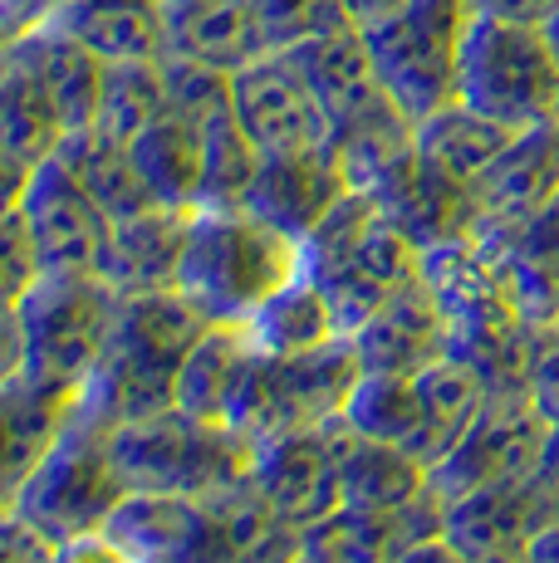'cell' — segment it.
Listing matches in <instances>:
<instances>
[{"label":"cell","instance_id":"cell-32","mask_svg":"<svg viewBox=\"0 0 559 563\" xmlns=\"http://www.w3.org/2000/svg\"><path fill=\"white\" fill-rule=\"evenodd\" d=\"M245 333H251L255 349L271 353V358H295V353H315V349H325V343L343 339L325 289L309 275H295L285 289H275V295L245 319Z\"/></svg>","mask_w":559,"mask_h":563},{"label":"cell","instance_id":"cell-47","mask_svg":"<svg viewBox=\"0 0 559 563\" xmlns=\"http://www.w3.org/2000/svg\"><path fill=\"white\" fill-rule=\"evenodd\" d=\"M393 563H467V559H461L457 549H451L447 539L437 534V539H423V544H413L407 554H397Z\"/></svg>","mask_w":559,"mask_h":563},{"label":"cell","instance_id":"cell-54","mask_svg":"<svg viewBox=\"0 0 559 563\" xmlns=\"http://www.w3.org/2000/svg\"><path fill=\"white\" fill-rule=\"evenodd\" d=\"M0 510H6V505H0Z\"/></svg>","mask_w":559,"mask_h":563},{"label":"cell","instance_id":"cell-36","mask_svg":"<svg viewBox=\"0 0 559 563\" xmlns=\"http://www.w3.org/2000/svg\"><path fill=\"white\" fill-rule=\"evenodd\" d=\"M261 153L241 133L235 113L226 108L211 123H201V197L197 206H241L245 187H251Z\"/></svg>","mask_w":559,"mask_h":563},{"label":"cell","instance_id":"cell-17","mask_svg":"<svg viewBox=\"0 0 559 563\" xmlns=\"http://www.w3.org/2000/svg\"><path fill=\"white\" fill-rule=\"evenodd\" d=\"M343 191H349V181H343V172H339L335 147L325 143V147H305V153L261 157L241 206L251 216H261V221H271L275 231L305 241Z\"/></svg>","mask_w":559,"mask_h":563},{"label":"cell","instance_id":"cell-6","mask_svg":"<svg viewBox=\"0 0 559 563\" xmlns=\"http://www.w3.org/2000/svg\"><path fill=\"white\" fill-rule=\"evenodd\" d=\"M113 461L128 490H167V495H211L245 481L251 441L231 427L187 417L182 407L153 411L113 427Z\"/></svg>","mask_w":559,"mask_h":563},{"label":"cell","instance_id":"cell-45","mask_svg":"<svg viewBox=\"0 0 559 563\" xmlns=\"http://www.w3.org/2000/svg\"><path fill=\"white\" fill-rule=\"evenodd\" d=\"M20 373V319L15 305H0V383Z\"/></svg>","mask_w":559,"mask_h":563},{"label":"cell","instance_id":"cell-55","mask_svg":"<svg viewBox=\"0 0 559 563\" xmlns=\"http://www.w3.org/2000/svg\"><path fill=\"white\" fill-rule=\"evenodd\" d=\"M555 323H559V319H555Z\"/></svg>","mask_w":559,"mask_h":563},{"label":"cell","instance_id":"cell-22","mask_svg":"<svg viewBox=\"0 0 559 563\" xmlns=\"http://www.w3.org/2000/svg\"><path fill=\"white\" fill-rule=\"evenodd\" d=\"M369 197L379 201V211L388 216L417 251H432V245L467 235V187L442 177L437 167H427L417 153L393 177H383Z\"/></svg>","mask_w":559,"mask_h":563},{"label":"cell","instance_id":"cell-30","mask_svg":"<svg viewBox=\"0 0 559 563\" xmlns=\"http://www.w3.org/2000/svg\"><path fill=\"white\" fill-rule=\"evenodd\" d=\"M496 260L515 309L535 329H550L559 319V197L540 216H530L505 245H496Z\"/></svg>","mask_w":559,"mask_h":563},{"label":"cell","instance_id":"cell-37","mask_svg":"<svg viewBox=\"0 0 559 563\" xmlns=\"http://www.w3.org/2000/svg\"><path fill=\"white\" fill-rule=\"evenodd\" d=\"M251 10L261 20V35L271 49H295L305 40L353 25L343 0H251Z\"/></svg>","mask_w":559,"mask_h":563},{"label":"cell","instance_id":"cell-51","mask_svg":"<svg viewBox=\"0 0 559 563\" xmlns=\"http://www.w3.org/2000/svg\"><path fill=\"white\" fill-rule=\"evenodd\" d=\"M20 5H25L30 15H45V0H20Z\"/></svg>","mask_w":559,"mask_h":563},{"label":"cell","instance_id":"cell-42","mask_svg":"<svg viewBox=\"0 0 559 563\" xmlns=\"http://www.w3.org/2000/svg\"><path fill=\"white\" fill-rule=\"evenodd\" d=\"M535 495H540L545 525H559V427H550L540 461H535Z\"/></svg>","mask_w":559,"mask_h":563},{"label":"cell","instance_id":"cell-5","mask_svg":"<svg viewBox=\"0 0 559 563\" xmlns=\"http://www.w3.org/2000/svg\"><path fill=\"white\" fill-rule=\"evenodd\" d=\"M457 99L505 128L559 123V54L545 25L476 15L461 40Z\"/></svg>","mask_w":559,"mask_h":563},{"label":"cell","instance_id":"cell-10","mask_svg":"<svg viewBox=\"0 0 559 563\" xmlns=\"http://www.w3.org/2000/svg\"><path fill=\"white\" fill-rule=\"evenodd\" d=\"M545 437H550V421L530 407L525 387H515V393H486L476 417L457 437V446L427 471V490L437 495V505H451L461 495L481 490V485L501 481V475L535 471Z\"/></svg>","mask_w":559,"mask_h":563},{"label":"cell","instance_id":"cell-24","mask_svg":"<svg viewBox=\"0 0 559 563\" xmlns=\"http://www.w3.org/2000/svg\"><path fill=\"white\" fill-rule=\"evenodd\" d=\"M289 54H295L299 74H305L309 89H315L329 128L343 123V118H353V113H363L369 103H379L383 93H388L379 79V69H373L369 40H363L359 25H343V30H329V35H319V40H305V45H295Z\"/></svg>","mask_w":559,"mask_h":563},{"label":"cell","instance_id":"cell-53","mask_svg":"<svg viewBox=\"0 0 559 563\" xmlns=\"http://www.w3.org/2000/svg\"><path fill=\"white\" fill-rule=\"evenodd\" d=\"M295 563H309V559H305V554H299V559H295Z\"/></svg>","mask_w":559,"mask_h":563},{"label":"cell","instance_id":"cell-14","mask_svg":"<svg viewBox=\"0 0 559 563\" xmlns=\"http://www.w3.org/2000/svg\"><path fill=\"white\" fill-rule=\"evenodd\" d=\"M335 427L285 431V437L255 441L251 446V471H245V481L255 485V495H261V500L285 519V525L309 529V525H319L325 515L339 510Z\"/></svg>","mask_w":559,"mask_h":563},{"label":"cell","instance_id":"cell-9","mask_svg":"<svg viewBox=\"0 0 559 563\" xmlns=\"http://www.w3.org/2000/svg\"><path fill=\"white\" fill-rule=\"evenodd\" d=\"M471 20V0H407L397 15L363 30L373 69L407 118H427L457 99V64Z\"/></svg>","mask_w":559,"mask_h":563},{"label":"cell","instance_id":"cell-48","mask_svg":"<svg viewBox=\"0 0 559 563\" xmlns=\"http://www.w3.org/2000/svg\"><path fill=\"white\" fill-rule=\"evenodd\" d=\"M525 559L530 563H559V525H545L540 534L525 544Z\"/></svg>","mask_w":559,"mask_h":563},{"label":"cell","instance_id":"cell-27","mask_svg":"<svg viewBox=\"0 0 559 563\" xmlns=\"http://www.w3.org/2000/svg\"><path fill=\"white\" fill-rule=\"evenodd\" d=\"M335 451H339V505L353 510H397L427 495V471L407 451L388 441L359 437L339 421L335 427Z\"/></svg>","mask_w":559,"mask_h":563},{"label":"cell","instance_id":"cell-13","mask_svg":"<svg viewBox=\"0 0 559 563\" xmlns=\"http://www.w3.org/2000/svg\"><path fill=\"white\" fill-rule=\"evenodd\" d=\"M20 221L30 231L40 269H69V275H99L109 251L113 221L99 211V201L79 187L59 157L35 162L30 187L20 197Z\"/></svg>","mask_w":559,"mask_h":563},{"label":"cell","instance_id":"cell-50","mask_svg":"<svg viewBox=\"0 0 559 563\" xmlns=\"http://www.w3.org/2000/svg\"><path fill=\"white\" fill-rule=\"evenodd\" d=\"M545 35H550V45H555V54H559V5L550 10V20H545Z\"/></svg>","mask_w":559,"mask_h":563},{"label":"cell","instance_id":"cell-1","mask_svg":"<svg viewBox=\"0 0 559 563\" xmlns=\"http://www.w3.org/2000/svg\"><path fill=\"white\" fill-rule=\"evenodd\" d=\"M299 275V241L245 206H191L172 289L207 323H245Z\"/></svg>","mask_w":559,"mask_h":563},{"label":"cell","instance_id":"cell-16","mask_svg":"<svg viewBox=\"0 0 559 563\" xmlns=\"http://www.w3.org/2000/svg\"><path fill=\"white\" fill-rule=\"evenodd\" d=\"M437 534H442V505L427 490L413 505H397V510L339 505L335 515H325L319 525L305 529L299 554L309 563H393L397 554H407L413 544Z\"/></svg>","mask_w":559,"mask_h":563},{"label":"cell","instance_id":"cell-52","mask_svg":"<svg viewBox=\"0 0 559 563\" xmlns=\"http://www.w3.org/2000/svg\"><path fill=\"white\" fill-rule=\"evenodd\" d=\"M177 5H191V0H163V10H177Z\"/></svg>","mask_w":559,"mask_h":563},{"label":"cell","instance_id":"cell-44","mask_svg":"<svg viewBox=\"0 0 559 563\" xmlns=\"http://www.w3.org/2000/svg\"><path fill=\"white\" fill-rule=\"evenodd\" d=\"M559 0H471L476 15H496V20H525V25H545Z\"/></svg>","mask_w":559,"mask_h":563},{"label":"cell","instance_id":"cell-31","mask_svg":"<svg viewBox=\"0 0 559 563\" xmlns=\"http://www.w3.org/2000/svg\"><path fill=\"white\" fill-rule=\"evenodd\" d=\"M343 427L388 441L427 471V411L413 373H363L343 402Z\"/></svg>","mask_w":559,"mask_h":563},{"label":"cell","instance_id":"cell-34","mask_svg":"<svg viewBox=\"0 0 559 563\" xmlns=\"http://www.w3.org/2000/svg\"><path fill=\"white\" fill-rule=\"evenodd\" d=\"M59 137L64 128L45 84L30 69L25 49L6 40L0 45V143L15 147L25 162H45L59 147Z\"/></svg>","mask_w":559,"mask_h":563},{"label":"cell","instance_id":"cell-2","mask_svg":"<svg viewBox=\"0 0 559 563\" xmlns=\"http://www.w3.org/2000/svg\"><path fill=\"white\" fill-rule=\"evenodd\" d=\"M201 329L207 319L172 285L118 295L109 349L74 402L103 417L109 427L177 407V367L201 339Z\"/></svg>","mask_w":559,"mask_h":563},{"label":"cell","instance_id":"cell-7","mask_svg":"<svg viewBox=\"0 0 559 563\" xmlns=\"http://www.w3.org/2000/svg\"><path fill=\"white\" fill-rule=\"evenodd\" d=\"M363 367L349 339H335L315 353H295V358L261 353L245 373L241 393H235L226 427L251 446L285 437V431L335 427V421H343V402H349Z\"/></svg>","mask_w":559,"mask_h":563},{"label":"cell","instance_id":"cell-35","mask_svg":"<svg viewBox=\"0 0 559 563\" xmlns=\"http://www.w3.org/2000/svg\"><path fill=\"white\" fill-rule=\"evenodd\" d=\"M128 153H133L138 172H143L147 191L163 206H177V211L197 206V197H201V123H191V118L167 108Z\"/></svg>","mask_w":559,"mask_h":563},{"label":"cell","instance_id":"cell-43","mask_svg":"<svg viewBox=\"0 0 559 563\" xmlns=\"http://www.w3.org/2000/svg\"><path fill=\"white\" fill-rule=\"evenodd\" d=\"M30 172H35V162H25L15 147L0 143V216L20 211V197H25V187H30Z\"/></svg>","mask_w":559,"mask_h":563},{"label":"cell","instance_id":"cell-28","mask_svg":"<svg viewBox=\"0 0 559 563\" xmlns=\"http://www.w3.org/2000/svg\"><path fill=\"white\" fill-rule=\"evenodd\" d=\"M515 133H520V128H505V123H496V118L467 108L461 99H451L442 108H432L427 118H417L413 153L423 157L427 167L442 172V177L471 187V181L501 157V147L511 143Z\"/></svg>","mask_w":559,"mask_h":563},{"label":"cell","instance_id":"cell-46","mask_svg":"<svg viewBox=\"0 0 559 563\" xmlns=\"http://www.w3.org/2000/svg\"><path fill=\"white\" fill-rule=\"evenodd\" d=\"M407 0H343V10H349V20L359 30H369V25H379V20H388V15H397Z\"/></svg>","mask_w":559,"mask_h":563},{"label":"cell","instance_id":"cell-39","mask_svg":"<svg viewBox=\"0 0 559 563\" xmlns=\"http://www.w3.org/2000/svg\"><path fill=\"white\" fill-rule=\"evenodd\" d=\"M525 397L550 427H559V323L535 329L530 363H525Z\"/></svg>","mask_w":559,"mask_h":563},{"label":"cell","instance_id":"cell-11","mask_svg":"<svg viewBox=\"0 0 559 563\" xmlns=\"http://www.w3.org/2000/svg\"><path fill=\"white\" fill-rule=\"evenodd\" d=\"M559 197V123L520 128L501 157L467 187V235L486 251L505 245Z\"/></svg>","mask_w":559,"mask_h":563},{"label":"cell","instance_id":"cell-41","mask_svg":"<svg viewBox=\"0 0 559 563\" xmlns=\"http://www.w3.org/2000/svg\"><path fill=\"white\" fill-rule=\"evenodd\" d=\"M50 563H133V559H128L103 529H89V534L55 539V559Z\"/></svg>","mask_w":559,"mask_h":563},{"label":"cell","instance_id":"cell-18","mask_svg":"<svg viewBox=\"0 0 559 563\" xmlns=\"http://www.w3.org/2000/svg\"><path fill=\"white\" fill-rule=\"evenodd\" d=\"M417 269H423V251H417L388 216L379 211L373 225L363 231V241L353 245V255L343 260L339 269H329L325 279H315V285L325 289L339 333L349 339V333L359 329V323L369 319V313L379 309L403 279H413Z\"/></svg>","mask_w":559,"mask_h":563},{"label":"cell","instance_id":"cell-8","mask_svg":"<svg viewBox=\"0 0 559 563\" xmlns=\"http://www.w3.org/2000/svg\"><path fill=\"white\" fill-rule=\"evenodd\" d=\"M128 485L113 461V427L74 402L69 427L59 431L50 456L35 465V475L20 485L10 505L25 519H35L50 539H74L103 529V519L113 515Z\"/></svg>","mask_w":559,"mask_h":563},{"label":"cell","instance_id":"cell-40","mask_svg":"<svg viewBox=\"0 0 559 563\" xmlns=\"http://www.w3.org/2000/svg\"><path fill=\"white\" fill-rule=\"evenodd\" d=\"M55 559V539L25 519L15 505L0 510V563H50Z\"/></svg>","mask_w":559,"mask_h":563},{"label":"cell","instance_id":"cell-3","mask_svg":"<svg viewBox=\"0 0 559 563\" xmlns=\"http://www.w3.org/2000/svg\"><path fill=\"white\" fill-rule=\"evenodd\" d=\"M423 279L447 313V358L471 367L486 393L525 387L535 323L515 309L496 251L476 245L471 235L442 241L423 251Z\"/></svg>","mask_w":559,"mask_h":563},{"label":"cell","instance_id":"cell-33","mask_svg":"<svg viewBox=\"0 0 559 563\" xmlns=\"http://www.w3.org/2000/svg\"><path fill=\"white\" fill-rule=\"evenodd\" d=\"M163 113H167L163 59L103 64L99 103H94V123H89L94 137H103L113 147H133Z\"/></svg>","mask_w":559,"mask_h":563},{"label":"cell","instance_id":"cell-26","mask_svg":"<svg viewBox=\"0 0 559 563\" xmlns=\"http://www.w3.org/2000/svg\"><path fill=\"white\" fill-rule=\"evenodd\" d=\"M187 216L191 211H177V206H153V211H138L128 221H113L99 275L118 295L167 289L177 275L182 241H187Z\"/></svg>","mask_w":559,"mask_h":563},{"label":"cell","instance_id":"cell-21","mask_svg":"<svg viewBox=\"0 0 559 563\" xmlns=\"http://www.w3.org/2000/svg\"><path fill=\"white\" fill-rule=\"evenodd\" d=\"M74 417V397L40 387L35 377L15 373L0 383V505L20 495V485L50 456L59 431Z\"/></svg>","mask_w":559,"mask_h":563},{"label":"cell","instance_id":"cell-15","mask_svg":"<svg viewBox=\"0 0 559 563\" xmlns=\"http://www.w3.org/2000/svg\"><path fill=\"white\" fill-rule=\"evenodd\" d=\"M363 373H417L447 358V313L417 269L349 333Z\"/></svg>","mask_w":559,"mask_h":563},{"label":"cell","instance_id":"cell-12","mask_svg":"<svg viewBox=\"0 0 559 563\" xmlns=\"http://www.w3.org/2000/svg\"><path fill=\"white\" fill-rule=\"evenodd\" d=\"M231 113L261 157L329 143V118L289 49H265L231 74Z\"/></svg>","mask_w":559,"mask_h":563},{"label":"cell","instance_id":"cell-20","mask_svg":"<svg viewBox=\"0 0 559 563\" xmlns=\"http://www.w3.org/2000/svg\"><path fill=\"white\" fill-rule=\"evenodd\" d=\"M45 20L79 40L99 64L163 59L167 54V10L163 0H55Z\"/></svg>","mask_w":559,"mask_h":563},{"label":"cell","instance_id":"cell-29","mask_svg":"<svg viewBox=\"0 0 559 563\" xmlns=\"http://www.w3.org/2000/svg\"><path fill=\"white\" fill-rule=\"evenodd\" d=\"M413 137H417V118H407L388 93L379 103H369L363 113L329 128V147H335L349 191H373L383 177H393L413 157Z\"/></svg>","mask_w":559,"mask_h":563},{"label":"cell","instance_id":"cell-38","mask_svg":"<svg viewBox=\"0 0 559 563\" xmlns=\"http://www.w3.org/2000/svg\"><path fill=\"white\" fill-rule=\"evenodd\" d=\"M40 279V260L30 245V231L20 221V211L0 216V305H20L30 285Z\"/></svg>","mask_w":559,"mask_h":563},{"label":"cell","instance_id":"cell-19","mask_svg":"<svg viewBox=\"0 0 559 563\" xmlns=\"http://www.w3.org/2000/svg\"><path fill=\"white\" fill-rule=\"evenodd\" d=\"M545 529L540 495H535V471L501 475L481 490L442 505V539L461 559L496 554V549H525Z\"/></svg>","mask_w":559,"mask_h":563},{"label":"cell","instance_id":"cell-23","mask_svg":"<svg viewBox=\"0 0 559 563\" xmlns=\"http://www.w3.org/2000/svg\"><path fill=\"white\" fill-rule=\"evenodd\" d=\"M255 358H261V349H255V339L245 333V323H207L201 339L191 343L187 358L177 367V407L187 411V417L226 427L231 402H235V393H241Z\"/></svg>","mask_w":559,"mask_h":563},{"label":"cell","instance_id":"cell-25","mask_svg":"<svg viewBox=\"0 0 559 563\" xmlns=\"http://www.w3.org/2000/svg\"><path fill=\"white\" fill-rule=\"evenodd\" d=\"M271 49L261 35L251 0H191L167 10V54L177 59L211 64L221 74H235L241 64L261 59Z\"/></svg>","mask_w":559,"mask_h":563},{"label":"cell","instance_id":"cell-49","mask_svg":"<svg viewBox=\"0 0 559 563\" xmlns=\"http://www.w3.org/2000/svg\"><path fill=\"white\" fill-rule=\"evenodd\" d=\"M467 563H530V559H525V549H496V554H476Z\"/></svg>","mask_w":559,"mask_h":563},{"label":"cell","instance_id":"cell-4","mask_svg":"<svg viewBox=\"0 0 559 563\" xmlns=\"http://www.w3.org/2000/svg\"><path fill=\"white\" fill-rule=\"evenodd\" d=\"M118 289L103 275L40 269V279L20 295V373L64 397H79L99 367L113 333Z\"/></svg>","mask_w":559,"mask_h":563}]
</instances>
